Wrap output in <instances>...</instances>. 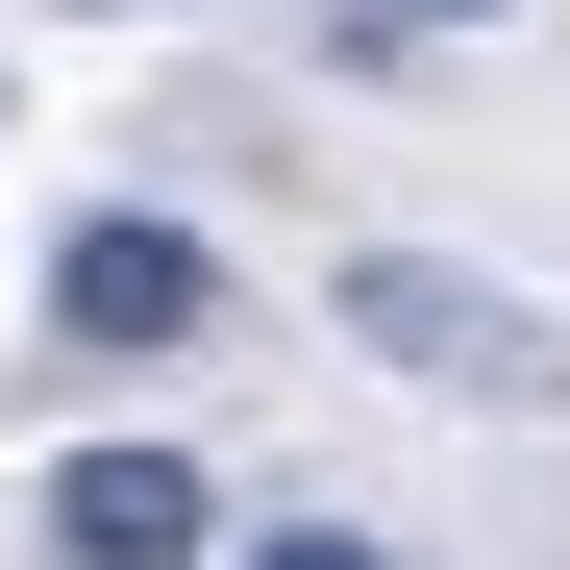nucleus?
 Returning <instances> with one entry per match:
<instances>
[{
	"label": "nucleus",
	"mask_w": 570,
	"mask_h": 570,
	"mask_svg": "<svg viewBox=\"0 0 570 570\" xmlns=\"http://www.w3.org/2000/svg\"><path fill=\"white\" fill-rule=\"evenodd\" d=\"M224 347V248L174 224V199H100V224H50V298H26V372H199Z\"/></svg>",
	"instance_id": "obj_1"
},
{
	"label": "nucleus",
	"mask_w": 570,
	"mask_h": 570,
	"mask_svg": "<svg viewBox=\"0 0 570 570\" xmlns=\"http://www.w3.org/2000/svg\"><path fill=\"white\" fill-rule=\"evenodd\" d=\"M323 323H347L372 372H422V397H570V323L521 298V273H471V248H347Z\"/></svg>",
	"instance_id": "obj_2"
},
{
	"label": "nucleus",
	"mask_w": 570,
	"mask_h": 570,
	"mask_svg": "<svg viewBox=\"0 0 570 570\" xmlns=\"http://www.w3.org/2000/svg\"><path fill=\"white\" fill-rule=\"evenodd\" d=\"M199 546H224L199 446H50V570H199Z\"/></svg>",
	"instance_id": "obj_3"
},
{
	"label": "nucleus",
	"mask_w": 570,
	"mask_h": 570,
	"mask_svg": "<svg viewBox=\"0 0 570 570\" xmlns=\"http://www.w3.org/2000/svg\"><path fill=\"white\" fill-rule=\"evenodd\" d=\"M446 26H521V0H347V26H323V50L372 75V50H446Z\"/></svg>",
	"instance_id": "obj_4"
},
{
	"label": "nucleus",
	"mask_w": 570,
	"mask_h": 570,
	"mask_svg": "<svg viewBox=\"0 0 570 570\" xmlns=\"http://www.w3.org/2000/svg\"><path fill=\"white\" fill-rule=\"evenodd\" d=\"M224 570H397L372 521H273V546H224Z\"/></svg>",
	"instance_id": "obj_5"
},
{
	"label": "nucleus",
	"mask_w": 570,
	"mask_h": 570,
	"mask_svg": "<svg viewBox=\"0 0 570 570\" xmlns=\"http://www.w3.org/2000/svg\"><path fill=\"white\" fill-rule=\"evenodd\" d=\"M75 26H125V0H75Z\"/></svg>",
	"instance_id": "obj_6"
}]
</instances>
